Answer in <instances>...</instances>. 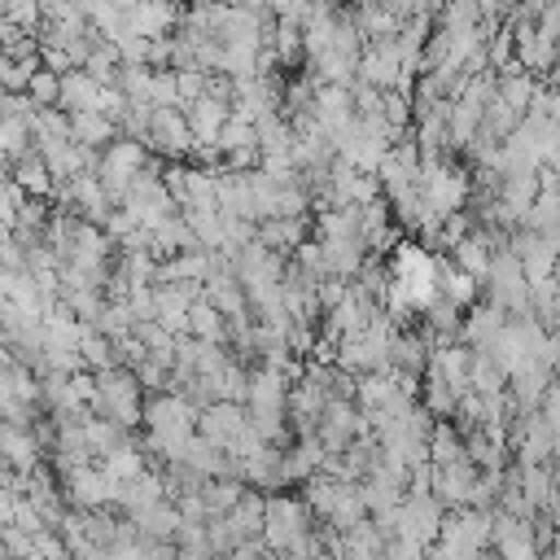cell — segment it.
<instances>
[{"label":"cell","instance_id":"obj_1","mask_svg":"<svg viewBox=\"0 0 560 560\" xmlns=\"http://www.w3.org/2000/svg\"><path fill=\"white\" fill-rule=\"evenodd\" d=\"M92 381H96V398H92L88 411L101 416V420H114L118 429L131 433L140 424V402H144L136 376L127 368H105V372H92Z\"/></svg>","mask_w":560,"mask_h":560},{"label":"cell","instance_id":"obj_2","mask_svg":"<svg viewBox=\"0 0 560 560\" xmlns=\"http://www.w3.org/2000/svg\"><path fill=\"white\" fill-rule=\"evenodd\" d=\"M140 144H144L153 158H162V162H179V158H188L192 136H188L184 109H179V105H158V109L149 114V131H144Z\"/></svg>","mask_w":560,"mask_h":560},{"label":"cell","instance_id":"obj_3","mask_svg":"<svg viewBox=\"0 0 560 560\" xmlns=\"http://www.w3.org/2000/svg\"><path fill=\"white\" fill-rule=\"evenodd\" d=\"M61 499H66V508H74V512H101V508H114V481L96 468V464H83V468H70V472H61Z\"/></svg>","mask_w":560,"mask_h":560},{"label":"cell","instance_id":"obj_4","mask_svg":"<svg viewBox=\"0 0 560 560\" xmlns=\"http://www.w3.org/2000/svg\"><path fill=\"white\" fill-rule=\"evenodd\" d=\"M442 508L433 494H402L398 503V521H394V538H407V542H420L429 547L438 538V525H442Z\"/></svg>","mask_w":560,"mask_h":560},{"label":"cell","instance_id":"obj_5","mask_svg":"<svg viewBox=\"0 0 560 560\" xmlns=\"http://www.w3.org/2000/svg\"><path fill=\"white\" fill-rule=\"evenodd\" d=\"M192 433H197L201 442L228 451V446L245 433V407H241V402H223V398H214V402H206V407L197 411Z\"/></svg>","mask_w":560,"mask_h":560},{"label":"cell","instance_id":"obj_6","mask_svg":"<svg viewBox=\"0 0 560 560\" xmlns=\"http://www.w3.org/2000/svg\"><path fill=\"white\" fill-rule=\"evenodd\" d=\"M179 4L175 0H136L127 13H122V31L127 35H140V39H162L179 26Z\"/></svg>","mask_w":560,"mask_h":560},{"label":"cell","instance_id":"obj_7","mask_svg":"<svg viewBox=\"0 0 560 560\" xmlns=\"http://www.w3.org/2000/svg\"><path fill=\"white\" fill-rule=\"evenodd\" d=\"M472 481H477V468L468 459L459 464H446V468H433L429 477V494L438 499V508H468V494H472Z\"/></svg>","mask_w":560,"mask_h":560},{"label":"cell","instance_id":"obj_8","mask_svg":"<svg viewBox=\"0 0 560 560\" xmlns=\"http://www.w3.org/2000/svg\"><path fill=\"white\" fill-rule=\"evenodd\" d=\"M311 236V219H258L254 223V241L271 254H293V245H302Z\"/></svg>","mask_w":560,"mask_h":560},{"label":"cell","instance_id":"obj_9","mask_svg":"<svg viewBox=\"0 0 560 560\" xmlns=\"http://www.w3.org/2000/svg\"><path fill=\"white\" fill-rule=\"evenodd\" d=\"M424 363H429V341H424L420 332H411V328H398V332L389 337V372L420 381Z\"/></svg>","mask_w":560,"mask_h":560},{"label":"cell","instance_id":"obj_10","mask_svg":"<svg viewBox=\"0 0 560 560\" xmlns=\"http://www.w3.org/2000/svg\"><path fill=\"white\" fill-rule=\"evenodd\" d=\"M9 184L22 197H35V201H48V192H52V175H48V166H44V158L35 149L9 162Z\"/></svg>","mask_w":560,"mask_h":560},{"label":"cell","instance_id":"obj_11","mask_svg":"<svg viewBox=\"0 0 560 560\" xmlns=\"http://www.w3.org/2000/svg\"><path fill=\"white\" fill-rule=\"evenodd\" d=\"M319 459H324V446L315 438H298L280 451V486H293V481H306L319 472Z\"/></svg>","mask_w":560,"mask_h":560},{"label":"cell","instance_id":"obj_12","mask_svg":"<svg viewBox=\"0 0 560 560\" xmlns=\"http://www.w3.org/2000/svg\"><path fill=\"white\" fill-rule=\"evenodd\" d=\"M503 324H508V315H503L499 306H490V302H486V306H472L468 315H459V346L486 350Z\"/></svg>","mask_w":560,"mask_h":560},{"label":"cell","instance_id":"obj_13","mask_svg":"<svg viewBox=\"0 0 560 560\" xmlns=\"http://www.w3.org/2000/svg\"><path fill=\"white\" fill-rule=\"evenodd\" d=\"M0 459L9 464V472H31V468H39L44 446L31 429H4L0 433Z\"/></svg>","mask_w":560,"mask_h":560},{"label":"cell","instance_id":"obj_14","mask_svg":"<svg viewBox=\"0 0 560 560\" xmlns=\"http://www.w3.org/2000/svg\"><path fill=\"white\" fill-rule=\"evenodd\" d=\"M262 499L267 494H258V490H241V499L223 512V521H228V529H232V538L236 542H249V538H258V529H262Z\"/></svg>","mask_w":560,"mask_h":560},{"label":"cell","instance_id":"obj_15","mask_svg":"<svg viewBox=\"0 0 560 560\" xmlns=\"http://www.w3.org/2000/svg\"><path fill=\"white\" fill-rule=\"evenodd\" d=\"M114 136H118V127H114L105 114H96V109H79V114H70V140H74V144L101 153Z\"/></svg>","mask_w":560,"mask_h":560},{"label":"cell","instance_id":"obj_16","mask_svg":"<svg viewBox=\"0 0 560 560\" xmlns=\"http://www.w3.org/2000/svg\"><path fill=\"white\" fill-rule=\"evenodd\" d=\"M131 525H136V534H140V538H149V542H171V538H175V525H179V512H175V503H171V499H162V503H153V508L136 512V516H131Z\"/></svg>","mask_w":560,"mask_h":560},{"label":"cell","instance_id":"obj_17","mask_svg":"<svg viewBox=\"0 0 560 560\" xmlns=\"http://www.w3.org/2000/svg\"><path fill=\"white\" fill-rule=\"evenodd\" d=\"M101 166L118 171V175H140L149 166V149L140 140H127V136H114L105 149H101Z\"/></svg>","mask_w":560,"mask_h":560},{"label":"cell","instance_id":"obj_18","mask_svg":"<svg viewBox=\"0 0 560 560\" xmlns=\"http://www.w3.org/2000/svg\"><path fill=\"white\" fill-rule=\"evenodd\" d=\"M96 83L83 74V70H66L61 74V96H57V109L66 114H79V109H96Z\"/></svg>","mask_w":560,"mask_h":560},{"label":"cell","instance_id":"obj_19","mask_svg":"<svg viewBox=\"0 0 560 560\" xmlns=\"http://www.w3.org/2000/svg\"><path fill=\"white\" fill-rule=\"evenodd\" d=\"M118 66H122V61H118V48H114L109 39H101V35H96V44H92V52L83 57V66H79V70H83L96 88H114Z\"/></svg>","mask_w":560,"mask_h":560},{"label":"cell","instance_id":"obj_20","mask_svg":"<svg viewBox=\"0 0 560 560\" xmlns=\"http://www.w3.org/2000/svg\"><path fill=\"white\" fill-rule=\"evenodd\" d=\"M144 468H149V459H144V451H140L136 442H127V446H118V451H109V455L101 459V472H105L114 486H122V481L140 477Z\"/></svg>","mask_w":560,"mask_h":560},{"label":"cell","instance_id":"obj_21","mask_svg":"<svg viewBox=\"0 0 560 560\" xmlns=\"http://www.w3.org/2000/svg\"><path fill=\"white\" fill-rule=\"evenodd\" d=\"M241 490H245V481H236V477H210L197 486V499H201L206 516H223L241 499Z\"/></svg>","mask_w":560,"mask_h":560},{"label":"cell","instance_id":"obj_22","mask_svg":"<svg viewBox=\"0 0 560 560\" xmlns=\"http://www.w3.org/2000/svg\"><path fill=\"white\" fill-rule=\"evenodd\" d=\"M83 442H88V451H92V455H109V451L127 446L131 438H127V429H118L114 420L88 416V420H83Z\"/></svg>","mask_w":560,"mask_h":560},{"label":"cell","instance_id":"obj_23","mask_svg":"<svg viewBox=\"0 0 560 560\" xmlns=\"http://www.w3.org/2000/svg\"><path fill=\"white\" fill-rule=\"evenodd\" d=\"M184 337H192V341H214V346H223V315L210 306V302H192L188 306V332Z\"/></svg>","mask_w":560,"mask_h":560},{"label":"cell","instance_id":"obj_24","mask_svg":"<svg viewBox=\"0 0 560 560\" xmlns=\"http://www.w3.org/2000/svg\"><path fill=\"white\" fill-rule=\"evenodd\" d=\"M48 140H70V114L66 109H35L31 114V149Z\"/></svg>","mask_w":560,"mask_h":560},{"label":"cell","instance_id":"obj_25","mask_svg":"<svg viewBox=\"0 0 560 560\" xmlns=\"http://www.w3.org/2000/svg\"><path fill=\"white\" fill-rule=\"evenodd\" d=\"M57 96H61V74H52V70H35L31 79H26V101L35 105V109H57Z\"/></svg>","mask_w":560,"mask_h":560},{"label":"cell","instance_id":"obj_26","mask_svg":"<svg viewBox=\"0 0 560 560\" xmlns=\"http://www.w3.org/2000/svg\"><path fill=\"white\" fill-rule=\"evenodd\" d=\"M232 149H258V140H254V122L228 114V122H223L219 136H214V153L223 158V153H232Z\"/></svg>","mask_w":560,"mask_h":560},{"label":"cell","instance_id":"obj_27","mask_svg":"<svg viewBox=\"0 0 560 560\" xmlns=\"http://www.w3.org/2000/svg\"><path fill=\"white\" fill-rule=\"evenodd\" d=\"M92 328H96L101 337H109V341H118V337H127V332L136 328V319H131V311H127V302H105V306H101V315L92 319Z\"/></svg>","mask_w":560,"mask_h":560},{"label":"cell","instance_id":"obj_28","mask_svg":"<svg viewBox=\"0 0 560 560\" xmlns=\"http://www.w3.org/2000/svg\"><path fill=\"white\" fill-rule=\"evenodd\" d=\"M4 4V22L22 35H35L44 26V13H39V0H0Z\"/></svg>","mask_w":560,"mask_h":560},{"label":"cell","instance_id":"obj_29","mask_svg":"<svg viewBox=\"0 0 560 560\" xmlns=\"http://www.w3.org/2000/svg\"><path fill=\"white\" fill-rule=\"evenodd\" d=\"M232 547H236V538H232L228 521H223V516H206V551L219 560V556H228Z\"/></svg>","mask_w":560,"mask_h":560},{"label":"cell","instance_id":"obj_30","mask_svg":"<svg viewBox=\"0 0 560 560\" xmlns=\"http://www.w3.org/2000/svg\"><path fill=\"white\" fill-rule=\"evenodd\" d=\"M149 105L158 109V105H179V96H175V70H153L149 74Z\"/></svg>","mask_w":560,"mask_h":560},{"label":"cell","instance_id":"obj_31","mask_svg":"<svg viewBox=\"0 0 560 560\" xmlns=\"http://www.w3.org/2000/svg\"><path fill=\"white\" fill-rule=\"evenodd\" d=\"M131 376H136V385H140V394H162L166 389V368H158L153 359H144V363H136L131 368Z\"/></svg>","mask_w":560,"mask_h":560},{"label":"cell","instance_id":"obj_32","mask_svg":"<svg viewBox=\"0 0 560 560\" xmlns=\"http://www.w3.org/2000/svg\"><path fill=\"white\" fill-rule=\"evenodd\" d=\"M0 547L9 551V560H22V556L35 551V538L26 529H18V525H0Z\"/></svg>","mask_w":560,"mask_h":560},{"label":"cell","instance_id":"obj_33","mask_svg":"<svg viewBox=\"0 0 560 560\" xmlns=\"http://www.w3.org/2000/svg\"><path fill=\"white\" fill-rule=\"evenodd\" d=\"M201 92H206V74L201 70H175V96H179V105L197 101Z\"/></svg>","mask_w":560,"mask_h":560},{"label":"cell","instance_id":"obj_34","mask_svg":"<svg viewBox=\"0 0 560 560\" xmlns=\"http://www.w3.org/2000/svg\"><path fill=\"white\" fill-rule=\"evenodd\" d=\"M381 560H424V547L420 542H407V538H385Z\"/></svg>","mask_w":560,"mask_h":560},{"label":"cell","instance_id":"obj_35","mask_svg":"<svg viewBox=\"0 0 560 560\" xmlns=\"http://www.w3.org/2000/svg\"><path fill=\"white\" fill-rule=\"evenodd\" d=\"M175 512H179V521H188V525H201V521H206V508H201L197 494H179V499H175Z\"/></svg>","mask_w":560,"mask_h":560},{"label":"cell","instance_id":"obj_36","mask_svg":"<svg viewBox=\"0 0 560 560\" xmlns=\"http://www.w3.org/2000/svg\"><path fill=\"white\" fill-rule=\"evenodd\" d=\"M267 556H271V551H267L258 538H249V542H236V547H232L228 556H219V560H267Z\"/></svg>","mask_w":560,"mask_h":560},{"label":"cell","instance_id":"obj_37","mask_svg":"<svg viewBox=\"0 0 560 560\" xmlns=\"http://www.w3.org/2000/svg\"><path fill=\"white\" fill-rule=\"evenodd\" d=\"M18 503H22V494H18L13 486L0 481V525H9V521L18 516Z\"/></svg>","mask_w":560,"mask_h":560}]
</instances>
